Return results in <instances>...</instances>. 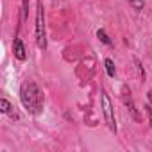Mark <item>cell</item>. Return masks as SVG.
Listing matches in <instances>:
<instances>
[{
	"instance_id": "5",
	"label": "cell",
	"mask_w": 152,
	"mask_h": 152,
	"mask_svg": "<svg viewBox=\"0 0 152 152\" xmlns=\"http://www.w3.org/2000/svg\"><path fill=\"white\" fill-rule=\"evenodd\" d=\"M106 70L109 73V77H115V64H113L111 59H106Z\"/></svg>"
},
{
	"instance_id": "3",
	"label": "cell",
	"mask_w": 152,
	"mask_h": 152,
	"mask_svg": "<svg viewBox=\"0 0 152 152\" xmlns=\"http://www.w3.org/2000/svg\"><path fill=\"white\" fill-rule=\"evenodd\" d=\"M102 111H104V118H106V124L109 125L111 131H116V125H115V115H113V106H111V100L107 97L106 91H102Z\"/></svg>"
},
{
	"instance_id": "8",
	"label": "cell",
	"mask_w": 152,
	"mask_h": 152,
	"mask_svg": "<svg viewBox=\"0 0 152 152\" xmlns=\"http://www.w3.org/2000/svg\"><path fill=\"white\" fill-rule=\"evenodd\" d=\"M131 4L134 6V9H143V0H131Z\"/></svg>"
},
{
	"instance_id": "9",
	"label": "cell",
	"mask_w": 152,
	"mask_h": 152,
	"mask_svg": "<svg viewBox=\"0 0 152 152\" xmlns=\"http://www.w3.org/2000/svg\"><path fill=\"white\" fill-rule=\"evenodd\" d=\"M148 118H150V124H152V109H148Z\"/></svg>"
},
{
	"instance_id": "2",
	"label": "cell",
	"mask_w": 152,
	"mask_h": 152,
	"mask_svg": "<svg viewBox=\"0 0 152 152\" xmlns=\"http://www.w3.org/2000/svg\"><path fill=\"white\" fill-rule=\"evenodd\" d=\"M36 41H38L39 48L47 47V41H45V20H43V6H41V2L38 4V16H36Z\"/></svg>"
},
{
	"instance_id": "6",
	"label": "cell",
	"mask_w": 152,
	"mask_h": 152,
	"mask_svg": "<svg viewBox=\"0 0 152 152\" xmlns=\"http://www.w3.org/2000/svg\"><path fill=\"white\" fill-rule=\"evenodd\" d=\"M0 107H2V113H11V106H9V102L6 99L0 100Z\"/></svg>"
},
{
	"instance_id": "7",
	"label": "cell",
	"mask_w": 152,
	"mask_h": 152,
	"mask_svg": "<svg viewBox=\"0 0 152 152\" xmlns=\"http://www.w3.org/2000/svg\"><path fill=\"white\" fill-rule=\"evenodd\" d=\"M97 36H99V38H100V39H102V41H104L106 45H109V43H111V39L107 38V34H106L104 31H99V32H97Z\"/></svg>"
},
{
	"instance_id": "1",
	"label": "cell",
	"mask_w": 152,
	"mask_h": 152,
	"mask_svg": "<svg viewBox=\"0 0 152 152\" xmlns=\"http://www.w3.org/2000/svg\"><path fill=\"white\" fill-rule=\"evenodd\" d=\"M20 97H22L23 106H25L31 113H39V111H41L43 97H41V93H39V90L36 88V84H34V83H31V81L23 83V84H22Z\"/></svg>"
},
{
	"instance_id": "4",
	"label": "cell",
	"mask_w": 152,
	"mask_h": 152,
	"mask_svg": "<svg viewBox=\"0 0 152 152\" xmlns=\"http://www.w3.org/2000/svg\"><path fill=\"white\" fill-rule=\"evenodd\" d=\"M15 56L18 59H25V48H23V43H22L20 38L15 39Z\"/></svg>"
}]
</instances>
